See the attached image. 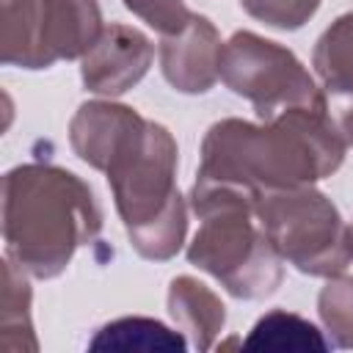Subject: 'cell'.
Instances as JSON below:
<instances>
[{
  "label": "cell",
  "mask_w": 353,
  "mask_h": 353,
  "mask_svg": "<svg viewBox=\"0 0 353 353\" xmlns=\"http://www.w3.org/2000/svg\"><path fill=\"white\" fill-rule=\"evenodd\" d=\"M243 347L245 350H328L331 339L306 317L287 309H270L254 323Z\"/></svg>",
  "instance_id": "15"
},
{
  "label": "cell",
  "mask_w": 353,
  "mask_h": 353,
  "mask_svg": "<svg viewBox=\"0 0 353 353\" xmlns=\"http://www.w3.org/2000/svg\"><path fill=\"white\" fill-rule=\"evenodd\" d=\"M317 314L331 345L353 350V276H328L317 295Z\"/></svg>",
  "instance_id": "17"
},
{
  "label": "cell",
  "mask_w": 353,
  "mask_h": 353,
  "mask_svg": "<svg viewBox=\"0 0 353 353\" xmlns=\"http://www.w3.org/2000/svg\"><path fill=\"white\" fill-rule=\"evenodd\" d=\"M143 121V116L121 102L91 99L77 108L69 121V143L74 154L97 171H105L119 143Z\"/></svg>",
  "instance_id": "11"
},
{
  "label": "cell",
  "mask_w": 353,
  "mask_h": 353,
  "mask_svg": "<svg viewBox=\"0 0 353 353\" xmlns=\"http://www.w3.org/2000/svg\"><path fill=\"white\" fill-rule=\"evenodd\" d=\"M188 245V262L210 273L229 295L262 301L284 279V259L262 232L254 207L221 204L207 210Z\"/></svg>",
  "instance_id": "5"
},
{
  "label": "cell",
  "mask_w": 353,
  "mask_h": 353,
  "mask_svg": "<svg viewBox=\"0 0 353 353\" xmlns=\"http://www.w3.org/2000/svg\"><path fill=\"white\" fill-rule=\"evenodd\" d=\"M176 154L168 127L143 119L102 171L130 245L152 262L176 256L188 234V207L176 188Z\"/></svg>",
  "instance_id": "3"
},
{
  "label": "cell",
  "mask_w": 353,
  "mask_h": 353,
  "mask_svg": "<svg viewBox=\"0 0 353 353\" xmlns=\"http://www.w3.org/2000/svg\"><path fill=\"white\" fill-rule=\"evenodd\" d=\"M102 232L94 188L52 163H22L3 176L6 256L33 279H55Z\"/></svg>",
  "instance_id": "2"
},
{
  "label": "cell",
  "mask_w": 353,
  "mask_h": 353,
  "mask_svg": "<svg viewBox=\"0 0 353 353\" xmlns=\"http://www.w3.org/2000/svg\"><path fill=\"white\" fill-rule=\"evenodd\" d=\"M254 215L284 262L306 276H336L353 262V232L336 204L314 185L268 190Z\"/></svg>",
  "instance_id": "4"
},
{
  "label": "cell",
  "mask_w": 353,
  "mask_h": 353,
  "mask_svg": "<svg viewBox=\"0 0 353 353\" xmlns=\"http://www.w3.org/2000/svg\"><path fill=\"white\" fill-rule=\"evenodd\" d=\"M0 61L6 66L36 69V0H3Z\"/></svg>",
  "instance_id": "16"
},
{
  "label": "cell",
  "mask_w": 353,
  "mask_h": 353,
  "mask_svg": "<svg viewBox=\"0 0 353 353\" xmlns=\"http://www.w3.org/2000/svg\"><path fill=\"white\" fill-rule=\"evenodd\" d=\"M350 232H353V226H350Z\"/></svg>",
  "instance_id": "20"
},
{
  "label": "cell",
  "mask_w": 353,
  "mask_h": 353,
  "mask_svg": "<svg viewBox=\"0 0 353 353\" xmlns=\"http://www.w3.org/2000/svg\"><path fill=\"white\" fill-rule=\"evenodd\" d=\"M33 292L28 284V273L6 256L3 262V301H0V347L8 353L39 350V339L33 331Z\"/></svg>",
  "instance_id": "14"
},
{
  "label": "cell",
  "mask_w": 353,
  "mask_h": 353,
  "mask_svg": "<svg viewBox=\"0 0 353 353\" xmlns=\"http://www.w3.org/2000/svg\"><path fill=\"white\" fill-rule=\"evenodd\" d=\"M154 58V47L146 33L132 25L110 22L99 33L97 44L80 58V77L91 94L121 97L135 88Z\"/></svg>",
  "instance_id": "7"
},
{
  "label": "cell",
  "mask_w": 353,
  "mask_h": 353,
  "mask_svg": "<svg viewBox=\"0 0 353 353\" xmlns=\"http://www.w3.org/2000/svg\"><path fill=\"white\" fill-rule=\"evenodd\" d=\"M168 314L179 325L182 334L190 336L193 347L210 350L215 347L218 334L226 325L223 301L199 279L176 276L168 284Z\"/></svg>",
  "instance_id": "12"
},
{
  "label": "cell",
  "mask_w": 353,
  "mask_h": 353,
  "mask_svg": "<svg viewBox=\"0 0 353 353\" xmlns=\"http://www.w3.org/2000/svg\"><path fill=\"white\" fill-rule=\"evenodd\" d=\"M102 30L97 0H36V69L83 58Z\"/></svg>",
  "instance_id": "9"
},
{
  "label": "cell",
  "mask_w": 353,
  "mask_h": 353,
  "mask_svg": "<svg viewBox=\"0 0 353 353\" xmlns=\"http://www.w3.org/2000/svg\"><path fill=\"white\" fill-rule=\"evenodd\" d=\"M347 143L320 108H290L268 121L221 119L201 141L190 188V210L204 215L221 204H248L268 190L314 185L345 160Z\"/></svg>",
  "instance_id": "1"
},
{
  "label": "cell",
  "mask_w": 353,
  "mask_h": 353,
  "mask_svg": "<svg viewBox=\"0 0 353 353\" xmlns=\"http://www.w3.org/2000/svg\"><path fill=\"white\" fill-rule=\"evenodd\" d=\"M240 8L276 30H298L317 14L320 0H240Z\"/></svg>",
  "instance_id": "18"
},
{
  "label": "cell",
  "mask_w": 353,
  "mask_h": 353,
  "mask_svg": "<svg viewBox=\"0 0 353 353\" xmlns=\"http://www.w3.org/2000/svg\"><path fill=\"white\" fill-rule=\"evenodd\" d=\"M221 55L218 28L201 14H193L179 33L160 39V72L179 94H207L221 77Z\"/></svg>",
  "instance_id": "8"
},
{
  "label": "cell",
  "mask_w": 353,
  "mask_h": 353,
  "mask_svg": "<svg viewBox=\"0 0 353 353\" xmlns=\"http://www.w3.org/2000/svg\"><path fill=\"white\" fill-rule=\"evenodd\" d=\"M312 66L320 77L325 116L339 138L353 146V11L336 17L317 39Z\"/></svg>",
  "instance_id": "10"
},
{
  "label": "cell",
  "mask_w": 353,
  "mask_h": 353,
  "mask_svg": "<svg viewBox=\"0 0 353 353\" xmlns=\"http://www.w3.org/2000/svg\"><path fill=\"white\" fill-rule=\"evenodd\" d=\"M88 350L182 353V350H188V339L182 331H174L154 317L132 314V317H119V320L105 323L88 342Z\"/></svg>",
  "instance_id": "13"
},
{
  "label": "cell",
  "mask_w": 353,
  "mask_h": 353,
  "mask_svg": "<svg viewBox=\"0 0 353 353\" xmlns=\"http://www.w3.org/2000/svg\"><path fill=\"white\" fill-rule=\"evenodd\" d=\"M121 3L127 11L141 17L154 33H160V39L179 33L193 17L185 0H121Z\"/></svg>",
  "instance_id": "19"
},
{
  "label": "cell",
  "mask_w": 353,
  "mask_h": 353,
  "mask_svg": "<svg viewBox=\"0 0 353 353\" xmlns=\"http://www.w3.org/2000/svg\"><path fill=\"white\" fill-rule=\"evenodd\" d=\"M221 80L232 94L254 105L259 121H268L290 108L323 105V91L298 55L251 30H237L223 44Z\"/></svg>",
  "instance_id": "6"
}]
</instances>
